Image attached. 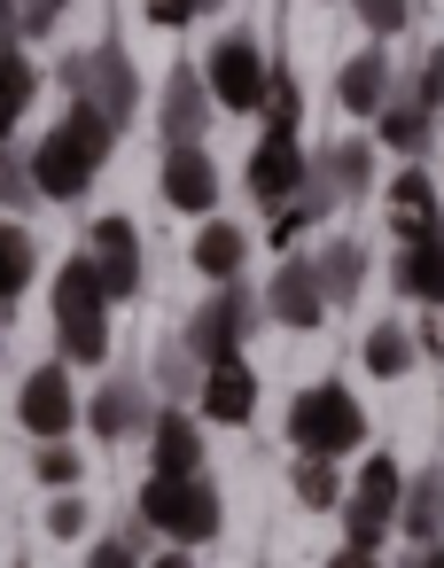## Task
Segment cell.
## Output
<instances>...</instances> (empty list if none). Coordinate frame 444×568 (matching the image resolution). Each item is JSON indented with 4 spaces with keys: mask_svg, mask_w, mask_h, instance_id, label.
<instances>
[{
    "mask_svg": "<svg viewBox=\"0 0 444 568\" xmlns=\"http://www.w3.org/2000/svg\"><path fill=\"white\" fill-rule=\"evenodd\" d=\"M219 164H211V149L203 141H188V149H164V172H157V195L180 211V219H211L219 211Z\"/></svg>",
    "mask_w": 444,
    "mask_h": 568,
    "instance_id": "obj_13",
    "label": "cell"
},
{
    "mask_svg": "<svg viewBox=\"0 0 444 568\" xmlns=\"http://www.w3.org/2000/svg\"><path fill=\"white\" fill-rule=\"evenodd\" d=\"M351 17L366 24V40H397L413 24V0H351Z\"/></svg>",
    "mask_w": 444,
    "mask_h": 568,
    "instance_id": "obj_32",
    "label": "cell"
},
{
    "mask_svg": "<svg viewBox=\"0 0 444 568\" xmlns=\"http://www.w3.org/2000/svg\"><path fill=\"white\" fill-rule=\"evenodd\" d=\"M203 87H211L219 110L258 118V110H265V87H273V63H265V48H258L250 32H226V40L203 55Z\"/></svg>",
    "mask_w": 444,
    "mask_h": 568,
    "instance_id": "obj_8",
    "label": "cell"
},
{
    "mask_svg": "<svg viewBox=\"0 0 444 568\" xmlns=\"http://www.w3.org/2000/svg\"><path fill=\"white\" fill-rule=\"evenodd\" d=\"M17 420H24L40 444H71V428H79V389H71V366H63V358H48V366L24 374Z\"/></svg>",
    "mask_w": 444,
    "mask_h": 568,
    "instance_id": "obj_10",
    "label": "cell"
},
{
    "mask_svg": "<svg viewBox=\"0 0 444 568\" xmlns=\"http://www.w3.org/2000/svg\"><path fill=\"white\" fill-rule=\"evenodd\" d=\"M211 118H219V102H211L203 71H195V63H172V71H164V87H157V133H164V149L203 141V125H211Z\"/></svg>",
    "mask_w": 444,
    "mask_h": 568,
    "instance_id": "obj_12",
    "label": "cell"
},
{
    "mask_svg": "<svg viewBox=\"0 0 444 568\" xmlns=\"http://www.w3.org/2000/svg\"><path fill=\"white\" fill-rule=\"evenodd\" d=\"M413 351L444 366V304H421V327H413Z\"/></svg>",
    "mask_w": 444,
    "mask_h": 568,
    "instance_id": "obj_39",
    "label": "cell"
},
{
    "mask_svg": "<svg viewBox=\"0 0 444 568\" xmlns=\"http://www.w3.org/2000/svg\"><path fill=\"white\" fill-rule=\"evenodd\" d=\"M405 568H444V545H413V552H405Z\"/></svg>",
    "mask_w": 444,
    "mask_h": 568,
    "instance_id": "obj_43",
    "label": "cell"
},
{
    "mask_svg": "<svg viewBox=\"0 0 444 568\" xmlns=\"http://www.w3.org/2000/svg\"><path fill=\"white\" fill-rule=\"evenodd\" d=\"M63 94H71L79 110L110 118L118 133L141 118V71H133L125 48H87V55H71V63H63Z\"/></svg>",
    "mask_w": 444,
    "mask_h": 568,
    "instance_id": "obj_6",
    "label": "cell"
},
{
    "mask_svg": "<svg viewBox=\"0 0 444 568\" xmlns=\"http://www.w3.org/2000/svg\"><path fill=\"white\" fill-rule=\"evenodd\" d=\"M63 9H71V0H17V17H24V40H48V32L63 24Z\"/></svg>",
    "mask_w": 444,
    "mask_h": 568,
    "instance_id": "obj_37",
    "label": "cell"
},
{
    "mask_svg": "<svg viewBox=\"0 0 444 568\" xmlns=\"http://www.w3.org/2000/svg\"><path fill=\"white\" fill-rule=\"evenodd\" d=\"M382 219H390V234H397V242H421L428 226H444L436 180H428V172H397V180L382 187Z\"/></svg>",
    "mask_w": 444,
    "mask_h": 568,
    "instance_id": "obj_19",
    "label": "cell"
},
{
    "mask_svg": "<svg viewBox=\"0 0 444 568\" xmlns=\"http://www.w3.org/2000/svg\"><path fill=\"white\" fill-rule=\"evenodd\" d=\"M289 490H296L312 514L343 506V475H335V459H296V467H289Z\"/></svg>",
    "mask_w": 444,
    "mask_h": 568,
    "instance_id": "obj_29",
    "label": "cell"
},
{
    "mask_svg": "<svg viewBox=\"0 0 444 568\" xmlns=\"http://www.w3.org/2000/svg\"><path fill=\"white\" fill-rule=\"evenodd\" d=\"M397 529H405L413 545H436V529H444V467L405 475V490H397Z\"/></svg>",
    "mask_w": 444,
    "mask_h": 568,
    "instance_id": "obj_24",
    "label": "cell"
},
{
    "mask_svg": "<svg viewBox=\"0 0 444 568\" xmlns=\"http://www.w3.org/2000/svg\"><path fill=\"white\" fill-rule=\"evenodd\" d=\"M32 94H40V71H32V55H24V48H17V55H0V149H9V133L24 125Z\"/></svg>",
    "mask_w": 444,
    "mask_h": 568,
    "instance_id": "obj_28",
    "label": "cell"
},
{
    "mask_svg": "<svg viewBox=\"0 0 444 568\" xmlns=\"http://www.w3.org/2000/svg\"><path fill=\"white\" fill-rule=\"evenodd\" d=\"M258 320H265V304H258L242 281H226V288H211V296L188 312V335H180V351H188L195 366L250 358V335H258Z\"/></svg>",
    "mask_w": 444,
    "mask_h": 568,
    "instance_id": "obj_5",
    "label": "cell"
},
{
    "mask_svg": "<svg viewBox=\"0 0 444 568\" xmlns=\"http://www.w3.org/2000/svg\"><path fill=\"white\" fill-rule=\"evenodd\" d=\"M32 475H40L48 490H71V483L87 475V459H79L71 444H40V459H32Z\"/></svg>",
    "mask_w": 444,
    "mask_h": 568,
    "instance_id": "obj_33",
    "label": "cell"
},
{
    "mask_svg": "<svg viewBox=\"0 0 444 568\" xmlns=\"http://www.w3.org/2000/svg\"><path fill=\"white\" fill-rule=\"evenodd\" d=\"M188 265H195L211 288L242 281V265H250V226H234V219H203V234L188 242Z\"/></svg>",
    "mask_w": 444,
    "mask_h": 568,
    "instance_id": "obj_20",
    "label": "cell"
},
{
    "mask_svg": "<svg viewBox=\"0 0 444 568\" xmlns=\"http://www.w3.org/2000/svg\"><path fill=\"white\" fill-rule=\"evenodd\" d=\"M219 9H226V0H195V17H219Z\"/></svg>",
    "mask_w": 444,
    "mask_h": 568,
    "instance_id": "obj_45",
    "label": "cell"
},
{
    "mask_svg": "<svg viewBox=\"0 0 444 568\" xmlns=\"http://www.w3.org/2000/svg\"><path fill=\"white\" fill-rule=\"evenodd\" d=\"M413 358H421V351H413V327H397V320H374L366 343H359V366H366L374 382H405Z\"/></svg>",
    "mask_w": 444,
    "mask_h": 568,
    "instance_id": "obj_27",
    "label": "cell"
},
{
    "mask_svg": "<svg viewBox=\"0 0 444 568\" xmlns=\"http://www.w3.org/2000/svg\"><path fill=\"white\" fill-rule=\"evenodd\" d=\"M374 141H382L390 156L421 164V156H428V141H436V110H421L413 94H390V102H382V118H374Z\"/></svg>",
    "mask_w": 444,
    "mask_h": 568,
    "instance_id": "obj_22",
    "label": "cell"
},
{
    "mask_svg": "<svg viewBox=\"0 0 444 568\" xmlns=\"http://www.w3.org/2000/svg\"><path fill=\"white\" fill-rule=\"evenodd\" d=\"M110 149H118V125L71 102V110L40 133V149H32V187H40V203H87V187L102 180Z\"/></svg>",
    "mask_w": 444,
    "mask_h": 568,
    "instance_id": "obj_1",
    "label": "cell"
},
{
    "mask_svg": "<svg viewBox=\"0 0 444 568\" xmlns=\"http://www.w3.org/2000/svg\"><path fill=\"white\" fill-rule=\"evenodd\" d=\"M40 203V187H32V156H9L0 149V219H24Z\"/></svg>",
    "mask_w": 444,
    "mask_h": 568,
    "instance_id": "obj_30",
    "label": "cell"
},
{
    "mask_svg": "<svg viewBox=\"0 0 444 568\" xmlns=\"http://www.w3.org/2000/svg\"><path fill=\"white\" fill-rule=\"evenodd\" d=\"M56 358L63 366H102L110 358V296H102L87 250L63 257V273H56Z\"/></svg>",
    "mask_w": 444,
    "mask_h": 568,
    "instance_id": "obj_2",
    "label": "cell"
},
{
    "mask_svg": "<svg viewBox=\"0 0 444 568\" xmlns=\"http://www.w3.org/2000/svg\"><path fill=\"white\" fill-rule=\"evenodd\" d=\"M79 413H87V428H94L102 444H125V436H149V420H157V405H149V389H141V382H125V374H118V382H102V389H94V397H87Z\"/></svg>",
    "mask_w": 444,
    "mask_h": 568,
    "instance_id": "obj_17",
    "label": "cell"
},
{
    "mask_svg": "<svg viewBox=\"0 0 444 568\" xmlns=\"http://www.w3.org/2000/svg\"><path fill=\"white\" fill-rule=\"evenodd\" d=\"M149 459H157V475H203V420H188L180 405H164L149 420Z\"/></svg>",
    "mask_w": 444,
    "mask_h": 568,
    "instance_id": "obj_21",
    "label": "cell"
},
{
    "mask_svg": "<svg viewBox=\"0 0 444 568\" xmlns=\"http://www.w3.org/2000/svg\"><path fill=\"white\" fill-rule=\"evenodd\" d=\"M195 405H203V420H219V428H250V420H258V366H250V358L203 366Z\"/></svg>",
    "mask_w": 444,
    "mask_h": 568,
    "instance_id": "obj_16",
    "label": "cell"
},
{
    "mask_svg": "<svg viewBox=\"0 0 444 568\" xmlns=\"http://www.w3.org/2000/svg\"><path fill=\"white\" fill-rule=\"evenodd\" d=\"M390 94H397V71H390V48H382V40H374V48H359V55L335 71V102H343L351 118H366V125L382 118V102H390Z\"/></svg>",
    "mask_w": 444,
    "mask_h": 568,
    "instance_id": "obj_18",
    "label": "cell"
},
{
    "mask_svg": "<svg viewBox=\"0 0 444 568\" xmlns=\"http://www.w3.org/2000/svg\"><path fill=\"white\" fill-rule=\"evenodd\" d=\"M87 265H94V281H102L110 304H133V296H141V226H133L125 211L94 219V234H87Z\"/></svg>",
    "mask_w": 444,
    "mask_h": 568,
    "instance_id": "obj_11",
    "label": "cell"
},
{
    "mask_svg": "<svg viewBox=\"0 0 444 568\" xmlns=\"http://www.w3.org/2000/svg\"><path fill=\"white\" fill-rule=\"evenodd\" d=\"M258 304H265V320H281V327H296V335L327 320V296H320V273H312V257H304V250H289V257L273 265V281H265V296H258Z\"/></svg>",
    "mask_w": 444,
    "mask_h": 568,
    "instance_id": "obj_15",
    "label": "cell"
},
{
    "mask_svg": "<svg viewBox=\"0 0 444 568\" xmlns=\"http://www.w3.org/2000/svg\"><path fill=\"white\" fill-rule=\"evenodd\" d=\"M312 226H320V219H312L304 203H281V211H273V226H265V242H273V250L289 257V250H296V242H304Z\"/></svg>",
    "mask_w": 444,
    "mask_h": 568,
    "instance_id": "obj_35",
    "label": "cell"
},
{
    "mask_svg": "<svg viewBox=\"0 0 444 568\" xmlns=\"http://www.w3.org/2000/svg\"><path fill=\"white\" fill-rule=\"evenodd\" d=\"M40 529H48V537H87V498H79V490H56L48 514H40Z\"/></svg>",
    "mask_w": 444,
    "mask_h": 568,
    "instance_id": "obj_34",
    "label": "cell"
},
{
    "mask_svg": "<svg viewBox=\"0 0 444 568\" xmlns=\"http://www.w3.org/2000/svg\"><path fill=\"white\" fill-rule=\"evenodd\" d=\"M149 568H195V560H188V552L172 545V552H164V560H149Z\"/></svg>",
    "mask_w": 444,
    "mask_h": 568,
    "instance_id": "obj_44",
    "label": "cell"
},
{
    "mask_svg": "<svg viewBox=\"0 0 444 568\" xmlns=\"http://www.w3.org/2000/svg\"><path fill=\"white\" fill-rule=\"evenodd\" d=\"M397 288L413 296V304H444V226H428L421 242H397Z\"/></svg>",
    "mask_w": 444,
    "mask_h": 568,
    "instance_id": "obj_23",
    "label": "cell"
},
{
    "mask_svg": "<svg viewBox=\"0 0 444 568\" xmlns=\"http://www.w3.org/2000/svg\"><path fill=\"white\" fill-rule=\"evenodd\" d=\"M327 568H382V552H359V545H343V552H335Z\"/></svg>",
    "mask_w": 444,
    "mask_h": 568,
    "instance_id": "obj_42",
    "label": "cell"
},
{
    "mask_svg": "<svg viewBox=\"0 0 444 568\" xmlns=\"http://www.w3.org/2000/svg\"><path fill=\"white\" fill-rule=\"evenodd\" d=\"M141 9H149L157 32H188L195 24V0H141Z\"/></svg>",
    "mask_w": 444,
    "mask_h": 568,
    "instance_id": "obj_40",
    "label": "cell"
},
{
    "mask_svg": "<svg viewBox=\"0 0 444 568\" xmlns=\"http://www.w3.org/2000/svg\"><path fill=\"white\" fill-rule=\"evenodd\" d=\"M141 521L157 537H172L180 552H195V545H211L226 529V506H219L211 475H149L141 483Z\"/></svg>",
    "mask_w": 444,
    "mask_h": 568,
    "instance_id": "obj_3",
    "label": "cell"
},
{
    "mask_svg": "<svg viewBox=\"0 0 444 568\" xmlns=\"http://www.w3.org/2000/svg\"><path fill=\"white\" fill-rule=\"evenodd\" d=\"M397 490H405V467H397L390 452H366L359 483L343 490V545L374 552V545L397 529Z\"/></svg>",
    "mask_w": 444,
    "mask_h": 568,
    "instance_id": "obj_7",
    "label": "cell"
},
{
    "mask_svg": "<svg viewBox=\"0 0 444 568\" xmlns=\"http://www.w3.org/2000/svg\"><path fill=\"white\" fill-rule=\"evenodd\" d=\"M87 568H149V560H141V545H125V529H118V537L87 545Z\"/></svg>",
    "mask_w": 444,
    "mask_h": 568,
    "instance_id": "obj_38",
    "label": "cell"
},
{
    "mask_svg": "<svg viewBox=\"0 0 444 568\" xmlns=\"http://www.w3.org/2000/svg\"><path fill=\"white\" fill-rule=\"evenodd\" d=\"M413 102H421V110H444V40L421 55V71H413Z\"/></svg>",
    "mask_w": 444,
    "mask_h": 568,
    "instance_id": "obj_36",
    "label": "cell"
},
{
    "mask_svg": "<svg viewBox=\"0 0 444 568\" xmlns=\"http://www.w3.org/2000/svg\"><path fill=\"white\" fill-rule=\"evenodd\" d=\"M359 195H374V141H327V149L312 156L296 203H304L312 219H327L335 203H359Z\"/></svg>",
    "mask_w": 444,
    "mask_h": 568,
    "instance_id": "obj_9",
    "label": "cell"
},
{
    "mask_svg": "<svg viewBox=\"0 0 444 568\" xmlns=\"http://www.w3.org/2000/svg\"><path fill=\"white\" fill-rule=\"evenodd\" d=\"M32 273H40V242H32V226H24V219H0V320L17 312V296L32 288Z\"/></svg>",
    "mask_w": 444,
    "mask_h": 568,
    "instance_id": "obj_25",
    "label": "cell"
},
{
    "mask_svg": "<svg viewBox=\"0 0 444 568\" xmlns=\"http://www.w3.org/2000/svg\"><path fill=\"white\" fill-rule=\"evenodd\" d=\"M258 118H265V133H296V125H304V87H296L289 71H273V87H265V110H258Z\"/></svg>",
    "mask_w": 444,
    "mask_h": 568,
    "instance_id": "obj_31",
    "label": "cell"
},
{
    "mask_svg": "<svg viewBox=\"0 0 444 568\" xmlns=\"http://www.w3.org/2000/svg\"><path fill=\"white\" fill-rule=\"evenodd\" d=\"M304 172H312V156H304V141L296 133H265L258 149H250V203H265V211H281V203H296V187H304Z\"/></svg>",
    "mask_w": 444,
    "mask_h": 568,
    "instance_id": "obj_14",
    "label": "cell"
},
{
    "mask_svg": "<svg viewBox=\"0 0 444 568\" xmlns=\"http://www.w3.org/2000/svg\"><path fill=\"white\" fill-rule=\"evenodd\" d=\"M24 48V17H17V0H0V55H17Z\"/></svg>",
    "mask_w": 444,
    "mask_h": 568,
    "instance_id": "obj_41",
    "label": "cell"
},
{
    "mask_svg": "<svg viewBox=\"0 0 444 568\" xmlns=\"http://www.w3.org/2000/svg\"><path fill=\"white\" fill-rule=\"evenodd\" d=\"M289 444H296V459H343V452H359V444H366L359 397H351L343 382L296 389V405H289Z\"/></svg>",
    "mask_w": 444,
    "mask_h": 568,
    "instance_id": "obj_4",
    "label": "cell"
},
{
    "mask_svg": "<svg viewBox=\"0 0 444 568\" xmlns=\"http://www.w3.org/2000/svg\"><path fill=\"white\" fill-rule=\"evenodd\" d=\"M312 273H320V296H327V312H335V304H351V296L366 288V250H359V242H320V250H312Z\"/></svg>",
    "mask_w": 444,
    "mask_h": 568,
    "instance_id": "obj_26",
    "label": "cell"
}]
</instances>
